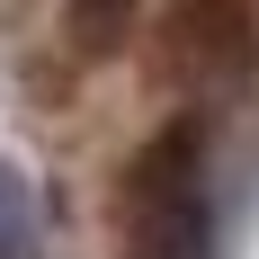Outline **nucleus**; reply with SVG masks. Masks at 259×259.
Returning <instances> with one entry per match:
<instances>
[{
    "instance_id": "f257e3e1",
    "label": "nucleus",
    "mask_w": 259,
    "mask_h": 259,
    "mask_svg": "<svg viewBox=\"0 0 259 259\" xmlns=\"http://www.w3.org/2000/svg\"><path fill=\"white\" fill-rule=\"evenodd\" d=\"M197 125H170L125 179V259H206V188Z\"/></svg>"
},
{
    "instance_id": "f03ea898",
    "label": "nucleus",
    "mask_w": 259,
    "mask_h": 259,
    "mask_svg": "<svg viewBox=\"0 0 259 259\" xmlns=\"http://www.w3.org/2000/svg\"><path fill=\"white\" fill-rule=\"evenodd\" d=\"M250 36H259V0H179L161 18V54L179 80H224L250 63Z\"/></svg>"
},
{
    "instance_id": "7ed1b4c3",
    "label": "nucleus",
    "mask_w": 259,
    "mask_h": 259,
    "mask_svg": "<svg viewBox=\"0 0 259 259\" xmlns=\"http://www.w3.org/2000/svg\"><path fill=\"white\" fill-rule=\"evenodd\" d=\"M134 9H143V0H72V9H63L72 54H116V45H125V27H134Z\"/></svg>"
},
{
    "instance_id": "20e7f679",
    "label": "nucleus",
    "mask_w": 259,
    "mask_h": 259,
    "mask_svg": "<svg viewBox=\"0 0 259 259\" xmlns=\"http://www.w3.org/2000/svg\"><path fill=\"white\" fill-rule=\"evenodd\" d=\"M0 259H36V197L9 161H0Z\"/></svg>"
}]
</instances>
